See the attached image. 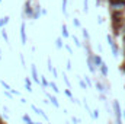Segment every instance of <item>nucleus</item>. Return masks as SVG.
<instances>
[{
	"instance_id": "obj_36",
	"label": "nucleus",
	"mask_w": 125,
	"mask_h": 124,
	"mask_svg": "<svg viewBox=\"0 0 125 124\" xmlns=\"http://www.w3.org/2000/svg\"><path fill=\"white\" fill-rule=\"evenodd\" d=\"M21 62H22V66L25 64V59H23V56H21Z\"/></svg>"
},
{
	"instance_id": "obj_20",
	"label": "nucleus",
	"mask_w": 125,
	"mask_h": 124,
	"mask_svg": "<svg viewBox=\"0 0 125 124\" xmlns=\"http://www.w3.org/2000/svg\"><path fill=\"white\" fill-rule=\"evenodd\" d=\"M79 85H80L82 89H87V83H86V80H82V79H80V80H79Z\"/></svg>"
},
{
	"instance_id": "obj_17",
	"label": "nucleus",
	"mask_w": 125,
	"mask_h": 124,
	"mask_svg": "<svg viewBox=\"0 0 125 124\" xmlns=\"http://www.w3.org/2000/svg\"><path fill=\"white\" fill-rule=\"evenodd\" d=\"M55 45H57V48H62V47H64L62 38H57V39H55Z\"/></svg>"
},
{
	"instance_id": "obj_34",
	"label": "nucleus",
	"mask_w": 125,
	"mask_h": 124,
	"mask_svg": "<svg viewBox=\"0 0 125 124\" xmlns=\"http://www.w3.org/2000/svg\"><path fill=\"white\" fill-rule=\"evenodd\" d=\"M52 73H54V76H55V77H58V74H60L57 69H52Z\"/></svg>"
},
{
	"instance_id": "obj_6",
	"label": "nucleus",
	"mask_w": 125,
	"mask_h": 124,
	"mask_svg": "<svg viewBox=\"0 0 125 124\" xmlns=\"http://www.w3.org/2000/svg\"><path fill=\"white\" fill-rule=\"evenodd\" d=\"M45 96H47V98H48V99H50V101H51V104H52V105H54V107H57V108H58V107H60V104H58V99H57V98H55V96H54V95H51V93L45 92Z\"/></svg>"
},
{
	"instance_id": "obj_15",
	"label": "nucleus",
	"mask_w": 125,
	"mask_h": 124,
	"mask_svg": "<svg viewBox=\"0 0 125 124\" xmlns=\"http://www.w3.org/2000/svg\"><path fill=\"white\" fill-rule=\"evenodd\" d=\"M41 77H42V79H41V85H42L44 88H48V86H50V82L45 79V76H41Z\"/></svg>"
},
{
	"instance_id": "obj_13",
	"label": "nucleus",
	"mask_w": 125,
	"mask_h": 124,
	"mask_svg": "<svg viewBox=\"0 0 125 124\" xmlns=\"http://www.w3.org/2000/svg\"><path fill=\"white\" fill-rule=\"evenodd\" d=\"M25 88L28 92H32V86H31V79L29 77H25Z\"/></svg>"
},
{
	"instance_id": "obj_7",
	"label": "nucleus",
	"mask_w": 125,
	"mask_h": 124,
	"mask_svg": "<svg viewBox=\"0 0 125 124\" xmlns=\"http://www.w3.org/2000/svg\"><path fill=\"white\" fill-rule=\"evenodd\" d=\"M41 10H42V9H41V6H39V4H36V6L33 7V16H32V19H38V18L42 15V13H41Z\"/></svg>"
},
{
	"instance_id": "obj_19",
	"label": "nucleus",
	"mask_w": 125,
	"mask_h": 124,
	"mask_svg": "<svg viewBox=\"0 0 125 124\" xmlns=\"http://www.w3.org/2000/svg\"><path fill=\"white\" fill-rule=\"evenodd\" d=\"M22 120H23L25 123H28V124H32V120H31V117H29L28 114H25V115H22Z\"/></svg>"
},
{
	"instance_id": "obj_24",
	"label": "nucleus",
	"mask_w": 125,
	"mask_h": 124,
	"mask_svg": "<svg viewBox=\"0 0 125 124\" xmlns=\"http://www.w3.org/2000/svg\"><path fill=\"white\" fill-rule=\"evenodd\" d=\"M73 24H74V26H76V28H80V26H82V25H80V21H79L77 18H74V19H73Z\"/></svg>"
},
{
	"instance_id": "obj_27",
	"label": "nucleus",
	"mask_w": 125,
	"mask_h": 124,
	"mask_svg": "<svg viewBox=\"0 0 125 124\" xmlns=\"http://www.w3.org/2000/svg\"><path fill=\"white\" fill-rule=\"evenodd\" d=\"M64 93H65V96H68L70 99H73V93H71V91H70V88H68V89H67Z\"/></svg>"
},
{
	"instance_id": "obj_30",
	"label": "nucleus",
	"mask_w": 125,
	"mask_h": 124,
	"mask_svg": "<svg viewBox=\"0 0 125 124\" xmlns=\"http://www.w3.org/2000/svg\"><path fill=\"white\" fill-rule=\"evenodd\" d=\"M64 47H65V50H67V51H68V53H70V54H73V48H71V47H70V45H68V44H65V45H64Z\"/></svg>"
},
{
	"instance_id": "obj_37",
	"label": "nucleus",
	"mask_w": 125,
	"mask_h": 124,
	"mask_svg": "<svg viewBox=\"0 0 125 124\" xmlns=\"http://www.w3.org/2000/svg\"><path fill=\"white\" fill-rule=\"evenodd\" d=\"M122 117H124V120H125V111H122Z\"/></svg>"
},
{
	"instance_id": "obj_32",
	"label": "nucleus",
	"mask_w": 125,
	"mask_h": 124,
	"mask_svg": "<svg viewBox=\"0 0 125 124\" xmlns=\"http://www.w3.org/2000/svg\"><path fill=\"white\" fill-rule=\"evenodd\" d=\"M0 85H1V86H4V88H6V89H12V88H10V86H9V85H7V83H6V82H3V80H1V82H0Z\"/></svg>"
},
{
	"instance_id": "obj_14",
	"label": "nucleus",
	"mask_w": 125,
	"mask_h": 124,
	"mask_svg": "<svg viewBox=\"0 0 125 124\" xmlns=\"http://www.w3.org/2000/svg\"><path fill=\"white\" fill-rule=\"evenodd\" d=\"M10 21V18L9 16H4V18H1V21H0V28H3L4 25H7V22Z\"/></svg>"
},
{
	"instance_id": "obj_29",
	"label": "nucleus",
	"mask_w": 125,
	"mask_h": 124,
	"mask_svg": "<svg viewBox=\"0 0 125 124\" xmlns=\"http://www.w3.org/2000/svg\"><path fill=\"white\" fill-rule=\"evenodd\" d=\"M90 114H92L93 118H99V111H97V110H94L93 112H90Z\"/></svg>"
},
{
	"instance_id": "obj_38",
	"label": "nucleus",
	"mask_w": 125,
	"mask_h": 124,
	"mask_svg": "<svg viewBox=\"0 0 125 124\" xmlns=\"http://www.w3.org/2000/svg\"><path fill=\"white\" fill-rule=\"evenodd\" d=\"M0 60H1V51H0Z\"/></svg>"
},
{
	"instance_id": "obj_31",
	"label": "nucleus",
	"mask_w": 125,
	"mask_h": 124,
	"mask_svg": "<svg viewBox=\"0 0 125 124\" xmlns=\"http://www.w3.org/2000/svg\"><path fill=\"white\" fill-rule=\"evenodd\" d=\"M47 67H48V70H50V72H52V69H54V67H52V64H51V59H48V66H47Z\"/></svg>"
},
{
	"instance_id": "obj_10",
	"label": "nucleus",
	"mask_w": 125,
	"mask_h": 124,
	"mask_svg": "<svg viewBox=\"0 0 125 124\" xmlns=\"http://www.w3.org/2000/svg\"><path fill=\"white\" fill-rule=\"evenodd\" d=\"M99 69H100V73H102V74H103L105 77H106V76L109 74V70H108V66H106L105 63H102V64L99 66Z\"/></svg>"
},
{
	"instance_id": "obj_21",
	"label": "nucleus",
	"mask_w": 125,
	"mask_h": 124,
	"mask_svg": "<svg viewBox=\"0 0 125 124\" xmlns=\"http://www.w3.org/2000/svg\"><path fill=\"white\" fill-rule=\"evenodd\" d=\"M73 41H74V44H76V47H82V42L79 41V38H77L76 35H73Z\"/></svg>"
},
{
	"instance_id": "obj_9",
	"label": "nucleus",
	"mask_w": 125,
	"mask_h": 124,
	"mask_svg": "<svg viewBox=\"0 0 125 124\" xmlns=\"http://www.w3.org/2000/svg\"><path fill=\"white\" fill-rule=\"evenodd\" d=\"M87 67H89V70L93 73V72H96V66H94L93 63V59H92V56H89L87 57Z\"/></svg>"
},
{
	"instance_id": "obj_22",
	"label": "nucleus",
	"mask_w": 125,
	"mask_h": 124,
	"mask_svg": "<svg viewBox=\"0 0 125 124\" xmlns=\"http://www.w3.org/2000/svg\"><path fill=\"white\" fill-rule=\"evenodd\" d=\"M67 1L68 0H62V13L67 15Z\"/></svg>"
},
{
	"instance_id": "obj_40",
	"label": "nucleus",
	"mask_w": 125,
	"mask_h": 124,
	"mask_svg": "<svg viewBox=\"0 0 125 124\" xmlns=\"http://www.w3.org/2000/svg\"><path fill=\"white\" fill-rule=\"evenodd\" d=\"M118 1H125V0H118Z\"/></svg>"
},
{
	"instance_id": "obj_4",
	"label": "nucleus",
	"mask_w": 125,
	"mask_h": 124,
	"mask_svg": "<svg viewBox=\"0 0 125 124\" xmlns=\"http://www.w3.org/2000/svg\"><path fill=\"white\" fill-rule=\"evenodd\" d=\"M26 29H25V22L22 21V24H21V41H22V45H25L26 44Z\"/></svg>"
},
{
	"instance_id": "obj_26",
	"label": "nucleus",
	"mask_w": 125,
	"mask_h": 124,
	"mask_svg": "<svg viewBox=\"0 0 125 124\" xmlns=\"http://www.w3.org/2000/svg\"><path fill=\"white\" fill-rule=\"evenodd\" d=\"M1 37L4 38V41H6V42L9 41V37H7V32L4 31V29H1Z\"/></svg>"
},
{
	"instance_id": "obj_18",
	"label": "nucleus",
	"mask_w": 125,
	"mask_h": 124,
	"mask_svg": "<svg viewBox=\"0 0 125 124\" xmlns=\"http://www.w3.org/2000/svg\"><path fill=\"white\" fill-rule=\"evenodd\" d=\"M50 88H51V89H52V91H54L55 93H58V92H60V89H58V86H57V85H55L54 82H51V83H50Z\"/></svg>"
},
{
	"instance_id": "obj_3",
	"label": "nucleus",
	"mask_w": 125,
	"mask_h": 124,
	"mask_svg": "<svg viewBox=\"0 0 125 124\" xmlns=\"http://www.w3.org/2000/svg\"><path fill=\"white\" fill-rule=\"evenodd\" d=\"M25 15H26V18H32V16H33L32 0H26V1H25Z\"/></svg>"
},
{
	"instance_id": "obj_41",
	"label": "nucleus",
	"mask_w": 125,
	"mask_h": 124,
	"mask_svg": "<svg viewBox=\"0 0 125 124\" xmlns=\"http://www.w3.org/2000/svg\"><path fill=\"white\" fill-rule=\"evenodd\" d=\"M0 1H1V0H0Z\"/></svg>"
},
{
	"instance_id": "obj_23",
	"label": "nucleus",
	"mask_w": 125,
	"mask_h": 124,
	"mask_svg": "<svg viewBox=\"0 0 125 124\" xmlns=\"http://www.w3.org/2000/svg\"><path fill=\"white\" fill-rule=\"evenodd\" d=\"M62 79H64V82H65V85H67V86H68V88H70V89H71V83H70V80H68V79H67V76H65V74H64V73H62Z\"/></svg>"
},
{
	"instance_id": "obj_39",
	"label": "nucleus",
	"mask_w": 125,
	"mask_h": 124,
	"mask_svg": "<svg viewBox=\"0 0 125 124\" xmlns=\"http://www.w3.org/2000/svg\"><path fill=\"white\" fill-rule=\"evenodd\" d=\"M124 45H125V35H124Z\"/></svg>"
},
{
	"instance_id": "obj_11",
	"label": "nucleus",
	"mask_w": 125,
	"mask_h": 124,
	"mask_svg": "<svg viewBox=\"0 0 125 124\" xmlns=\"http://www.w3.org/2000/svg\"><path fill=\"white\" fill-rule=\"evenodd\" d=\"M61 31H62V37H64V38H68V37H70V32L67 29V25H65V24L61 25Z\"/></svg>"
},
{
	"instance_id": "obj_28",
	"label": "nucleus",
	"mask_w": 125,
	"mask_h": 124,
	"mask_svg": "<svg viewBox=\"0 0 125 124\" xmlns=\"http://www.w3.org/2000/svg\"><path fill=\"white\" fill-rule=\"evenodd\" d=\"M82 32H83L84 39H89V32H87V29H82Z\"/></svg>"
},
{
	"instance_id": "obj_5",
	"label": "nucleus",
	"mask_w": 125,
	"mask_h": 124,
	"mask_svg": "<svg viewBox=\"0 0 125 124\" xmlns=\"http://www.w3.org/2000/svg\"><path fill=\"white\" fill-rule=\"evenodd\" d=\"M31 73H32V79H33V82L41 83V79H39V74H38V70H36V66H35V64H32Z\"/></svg>"
},
{
	"instance_id": "obj_8",
	"label": "nucleus",
	"mask_w": 125,
	"mask_h": 124,
	"mask_svg": "<svg viewBox=\"0 0 125 124\" xmlns=\"http://www.w3.org/2000/svg\"><path fill=\"white\" fill-rule=\"evenodd\" d=\"M32 110H33V111H35V112H36L38 115H41V117H44V118H45V120L48 121V117H47V114H45V112H44L42 110H39V108H38L36 105H33V104H32Z\"/></svg>"
},
{
	"instance_id": "obj_33",
	"label": "nucleus",
	"mask_w": 125,
	"mask_h": 124,
	"mask_svg": "<svg viewBox=\"0 0 125 124\" xmlns=\"http://www.w3.org/2000/svg\"><path fill=\"white\" fill-rule=\"evenodd\" d=\"M84 80H86V83H87V86H90V85H92V82H90V79H89L87 76H84Z\"/></svg>"
},
{
	"instance_id": "obj_25",
	"label": "nucleus",
	"mask_w": 125,
	"mask_h": 124,
	"mask_svg": "<svg viewBox=\"0 0 125 124\" xmlns=\"http://www.w3.org/2000/svg\"><path fill=\"white\" fill-rule=\"evenodd\" d=\"M96 88H97V91H99V92H103V91H105V88H103V85H102V83H99V82L96 83Z\"/></svg>"
},
{
	"instance_id": "obj_35",
	"label": "nucleus",
	"mask_w": 125,
	"mask_h": 124,
	"mask_svg": "<svg viewBox=\"0 0 125 124\" xmlns=\"http://www.w3.org/2000/svg\"><path fill=\"white\" fill-rule=\"evenodd\" d=\"M65 67H67V70H71V63H70V60L67 62V66Z\"/></svg>"
},
{
	"instance_id": "obj_12",
	"label": "nucleus",
	"mask_w": 125,
	"mask_h": 124,
	"mask_svg": "<svg viewBox=\"0 0 125 124\" xmlns=\"http://www.w3.org/2000/svg\"><path fill=\"white\" fill-rule=\"evenodd\" d=\"M92 59H93L94 66H97V67H99V66L103 63V62H102V59H100V56H92Z\"/></svg>"
},
{
	"instance_id": "obj_1",
	"label": "nucleus",
	"mask_w": 125,
	"mask_h": 124,
	"mask_svg": "<svg viewBox=\"0 0 125 124\" xmlns=\"http://www.w3.org/2000/svg\"><path fill=\"white\" fill-rule=\"evenodd\" d=\"M124 7H125V1L111 0V9H112V12H122Z\"/></svg>"
},
{
	"instance_id": "obj_16",
	"label": "nucleus",
	"mask_w": 125,
	"mask_h": 124,
	"mask_svg": "<svg viewBox=\"0 0 125 124\" xmlns=\"http://www.w3.org/2000/svg\"><path fill=\"white\" fill-rule=\"evenodd\" d=\"M83 12H84V13L89 12V0H84V1H83Z\"/></svg>"
},
{
	"instance_id": "obj_2",
	"label": "nucleus",
	"mask_w": 125,
	"mask_h": 124,
	"mask_svg": "<svg viewBox=\"0 0 125 124\" xmlns=\"http://www.w3.org/2000/svg\"><path fill=\"white\" fill-rule=\"evenodd\" d=\"M114 111H115V117H116V123H122V111H121V105L118 101H114Z\"/></svg>"
}]
</instances>
